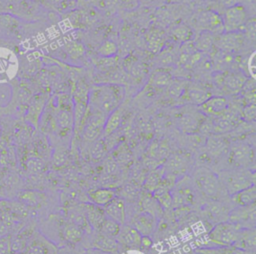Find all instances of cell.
<instances>
[{
  "mask_svg": "<svg viewBox=\"0 0 256 254\" xmlns=\"http://www.w3.org/2000/svg\"><path fill=\"white\" fill-rule=\"evenodd\" d=\"M124 71L134 79H141L148 72L147 65L135 57H127L123 64Z\"/></svg>",
  "mask_w": 256,
  "mask_h": 254,
  "instance_id": "cb8c5ba5",
  "label": "cell"
},
{
  "mask_svg": "<svg viewBox=\"0 0 256 254\" xmlns=\"http://www.w3.org/2000/svg\"><path fill=\"white\" fill-rule=\"evenodd\" d=\"M19 200L27 206H37L44 201V195L35 191H23L19 194Z\"/></svg>",
  "mask_w": 256,
  "mask_h": 254,
  "instance_id": "60d3db41",
  "label": "cell"
},
{
  "mask_svg": "<svg viewBox=\"0 0 256 254\" xmlns=\"http://www.w3.org/2000/svg\"><path fill=\"white\" fill-rule=\"evenodd\" d=\"M0 217H1V213H0Z\"/></svg>",
  "mask_w": 256,
  "mask_h": 254,
  "instance_id": "003e7915",
  "label": "cell"
},
{
  "mask_svg": "<svg viewBox=\"0 0 256 254\" xmlns=\"http://www.w3.org/2000/svg\"><path fill=\"white\" fill-rule=\"evenodd\" d=\"M47 102H48L47 95L42 93L35 94L29 100L25 119L35 128L39 126V121Z\"/></svg>",
  "mask_w": 256,
  "mask_h": 254,
  "instance_id": "7c38bea8",
  "label": "cell"
},
{
  "mask_svg": "<svg viewBox=\"0 0 256 254\" xmlns=\"http://www.w3.org/2000/svg\"><path fill=\"white\" fill-rule=\"evenodd\" d=\"M255 204L249 206H237L228 214V221L243 228H254Z\"/></svg>",
  "mask_w": 256,
  "mask_h": 254,
  "instance_id": "8fae6325",
  "label": "cell"
},
{
  "mask_svg": "<svg viewBox=\"0 0 256 254\" xmlns=\"http://www.w3.org/2000/svg\"><path fill=\"white\" fill-rule=\"evenodd\" d=\"M215 36L209 31H200L196 39L192 42L194 48L201 53L209 52L214 46Z\"/></svg>",
  "mask_w": 256,
  "mask_h": 254,
  "instance_id": "f1b7e54d",
  "label": "cell"
},
{
  "mask_svg": "<svg viewBox=\"0 0 256 254\" xmlns=\"http://www.w3.org/2000/svg\"><path fill=\"white\" fill-rule=\"evenodd\" d=\"M226 147L225 140L220 137L218 134L214 136H210L207 140V149L213 155L220 154Z\"/></svg>",
  "mask_w": 256,
  "mask_h": 254,
  "instance_id": "b9f144b4",
  "label": "cell"
},
{
  "mask_svg": "<svg viewBox=\"0 0 256 254\" xmlns=\"http://www.w3.org/2000/svg\"><path fill=\"white\" fill-rule=\"evenodd\" d=\"M165 42V33L159 28H152L146 34L147 47L153 51L158 52L162 49Z\"/></svg>",
  "mask_w": 256,
  "mask_h": 254,
  "instance_id": "4316f807",
  "label": "cell"
},
{
  "mask_svg": "<svg viewBox=\"0 0 256 254\" xmlns=\"http://www.w3.org/2000/svg\"><path fill=\"white\" fill-rule=\"evenodd\" d=\"M39 11L40 4L33 0H0V13L10 14L20 20H34Z\"/></svg>",
  "mask_w": 256,
  "mask_h": 254,
  "instance_id": "277c9868",
  "label": "cell"
},
{
  "mask_svg": "<svg viewBox=\"0 0 256 254\" xmlns=\"http://www.w3.org/2000/svg\"><path fill=\"white\" fill-rule=\"evenodd\" d=\"M97 52L100 56H102L104 58H110L117 54L118 46L114 41L106 40L101 44V46L98 48Z\"/></svg>",
  "mask_w": 256,
  "mask_h": 254,
  "instance_id": "7bdbcfd3",
  "label": "cell"
},
{
  "mask_svg": "<svg viewBox=\"0 0 256 254\" xmlns=\"http://www.w3.org/2000/svg\"><path fill=\"white\" fill-rule=\"evenodd\" d=\"M83 233H84L83 229L72 222L66 223L64 226V229H63L64 238L72 244L79 242L82 239Z\"/></svg>",
  "mask_w": 256,
  "mask_h": 254,
  "instance_id": "d6a6232c",
  "label": "cell"
},
{
  "mask_svg": "<svg viewBox=\"0 0 256 254\" xmlns=\"http://www.w3.org/2000/svg\"><path fill=\"white\" fill-rule=\"evenodd\" d=\"M16 254H24V253H16Z\"/></svg>",
  "mask_w": 256,
  "mask_h": 254,
  "instance_id": "e7e4bbea",
  "label": "cell"
},
{
  "mask_svg": "<svg viewBox=\"0 0 256 254\" xmlns=\"http://www.w3.org/2000/svg\"><path fill=\"white\" fill-rule=\"evenodd\" d=\"M203 120L196 112H183L177 117L178 128L186 134H192L199 129Z\"/></svg>",
  "mask_w": 256,
  "mask_h": 254,
  "instance_id": "ac0fdd59",
  "label": "cell"
},
{
  "mask_svg": "<svg viewBox=\"0 0 256 254\" xmlns=\"http://www.w3.org/2000/svg\"><path fill=\"white\" fill-rule=\"evenodd\" d=\"M121 224L117 223L116 221L105 217L104 221L102 222L100 229H99V233L105 236H109V237H117L120 230H121Z\"/></svg>",
  "mask_w": 256,
  "mask_h": 254,
  "instance_id": "8d00e7d4",
  "label": "cell"
},
{
  "mask_svg": "<svg viewBox=\"0 0 256 254\" xmlns=\"http://www.w3.org/2000/svg\"><path fill=\"white\" fill-rule=\"evenodd\" d=\"M229 103L224 96H210L205 102L199 106L201 113L210 116H219L226 112Z\"/></svg>",
  "mask_w": 256,
  "mask_h": 254,
  "instance_id": "2e32d148",
  "label": "cell"
},
{
  "mask_svg": "<svg viewBox=\"0 0 256 254\" xmlns=\"http://www.w3.org/2000/svg\"><path fill=\"white\" fill-rule=\"evenodd\" d=\"M44 166V163L41 159L39 158H31L28 162V167L31 171L33 172H38V171H41V169L43 168Z\"/></svg>",
  "mask_w": 256,
  "mask_h": 254,
  "instance_id": "9f6ffc18",
  "label": "cell"
},
{
  "mask_svg": "<svg viewBox=\"0 0 256 254\" xmlns=\"http://www.w3.org/2000/svg\"><path fill=\"white\" fill-rule=\"evenodd\" d=\"M140 1H142L144 3H153V2H155L157 0H138V2H140Z\"/></svg>",
  "mask_w": 256,
  "mask_h": 254,
  "instance_id": "be15d7a7",
  "label": "cell"
},
{
  "mask_svg": "<svg viewBox=\"0 0 256 254\" xmlns=\"http://www.w3.org/2000/svg\"><path fill=\"white\" fill-rule=\"evenodd\" d=\"M205 209L210 217H212L214 220H217L219 222L224 221L223 215L228 216V214H229L226 206L219 201H213V202L208 203L207 206L205 207Z\"/></svg>",
  "mask_w": 256,
  "mask_h": 254,
  "instance_id": "e575fe53",
  "label": "cell"
},
{
  "mask_svg": "<svg viewBox=\"0 0 256 254\" xmlns=\"http://www.w3.org/2000/svg\"><path fill=\"white\" fill-rule=\"evenodd\" d=\"M236 63L235 57L233 56V53L224 52L218 50V52L214 56L213 64L215 65L217 71H227V69L232 68V66Z\"/></svg>",
  "mask_w": 256,
  "mask_h": 254,
  "instance_id": "4dcf8cb0",
  "label": "cell"
},
{
  "mask_svg": "<svg viewBox=\"0 0 256 254\" xmlns=\"http://www.w3.org/2000/svg\"><path fill=\"white\" fill-rule=\"evenodd\" d=\"M94 145L92 146L91 150H90V154H91V158L94 161H99L101 160L104 155H105V148H106V143L102 140H96L95 142H93Z\"/></svg>",
  "mask_w": 256,
  "mask_h": 254,
  "instance_id": "c3c4849f",
  "label": "cell"
},
{
  "mask_svg": "<svg viewBox=\"0 0 256 254\" xmlns=\"http://www.w3.org/2000/svg\"><path fill=\"white\" fill-rule=\"evenodd\" d=\"M220 78L217 82L229 92H238L244 86L247 79L246 76L242 72H229V73H222L218 71Z\"/></svg>",
  "mask_w": 256,
  "mask_h": 254,
  "instance_id": "e0dca14e",
  "label": "cell"
},
{
  "mask_svg": "<svg viewBox=\"0 0 256 254\" xmlns=\"http://www.w3.org/2000/svg\"><path fill=\"white\" fill-rule=\"evenodd\" d=\"M83 206L84 214L89 226L91 227V229L99 231L100 226L106 217L103 207L95 205L93 203H86Z\"/></svg>",
  "mask_w": 256,
  "mask_h": 254,
  "instance_id": "ffe728a7",
  "label": "cell"
},
{
  "mask_svg": "<svg viewBox=\"0 0 256 254\" xmlns=\"http://www.w3.org/2000/svg\"><path fill=\"white\" fill-rule=\"evenodd\" d=\"M172 38L180 43L188 42L193 37V29L186 24H179L171 31Z\"/></svg>",
  "mask_w": 256,
  "mask_h": 254,
  "instance_id": "836d02e7",
  "label": "cell"
},
{
  "mask_svg": "<svg viewBox=\"0 0 256 254\" xmlns=\"http://www.w3.org/2000/svg\"><path fill=\"white\" fill-rule=\"evenodd\" d=\"M194 254H211V253L207 252L205 249H200V250H197Z\"/></svg>",
  "mask_w": 256,
  "mask_h": 254,
  "instance_id": "6125c7cd",
  "label": "cell"
},
{
  "mask_svg": "<svg viewBox=\"0 0 256 254\" xmlns=\"http://www.w3.org/2000/svg\"><path fill=\"white\" fill-rule=\"evenodd\" d=\"M163 171H164L163 168H161V170H160V169H156V170L152 171V172L148 175V177L146 178L145 187H146L150 192H153V191L155 190V188L160 184Z\"/></svg>",
  "mask_w": 256,
  "mask_h": 254,
  "instance_id": "bcb514c9",
  "label": "cell"
},
{
  "mask_svg": "<svg viewBox=\"0 0 256 254\" xmlns=\"http://www.w3.org/2000/svg\"><path fill=\"white\" fill-rule=\"evenodd\" d=\"M105 216L116 221L119 224H124L125 222V204L121 198L114 197L109 203L103 207Z\"/></svg>",
  "mask_w": 256,
  "mask_h": 254,
  "instance_id": "d6986e66",
  "label": "cell"
},
{
  "mask_svg": "<svg viewBox=\"0 0 256 254\" xmlns=\"http://www.w3.org/2000/svg\"><path fill=\"white\" fill-rule=\"evenodd\" d=\"M213 132L221 135L223 133H227L233 130L236 126V118L234 114L227 113V110L222 115L216 116L212 121Z\"/></svg>",
  "mask_w": 256,
  "mask_h": 254,
  "instance_id": "7402d4cb",
  "label": "cell"
},
{
  "mask_svg": "<svg viewBox=\"0 0 256 254\" xmlns=\"http://www.w3.org/2000/svg\"><path fill=\"white\" fill-rule=\"evenodd\" d=\"M186 83L184 80H178V79H172L171 83L168 86V95L172 98H180L182 94L184 93V90L186 88Z\"/></svg>",
  "mask_w": 256,
  "mask_h": 254,
  "instance_id": "f6af8a7d",
  "label": "cell"
},
{
  "mask_svg": "<svg viewBox=\"0 0 256 254\" xmlns=\"http://www.w3.org/2000/svg\"><path fill=\"white\" fill-rule=\"evenodd\" d=\"M223 20V31H240L245 22L247 21V12L245 7L237 3L225 9Z\"/></svg>",
  "mask_w": 256,
  "mask_h": 254,
  "instance_id": "ba28073f",
  "label": "cell"
},
{
  "mask_svg": "<svg viewBox=\"0 0 256 254\" xmlns=\"http://www.w3.org/2000/svg\"><path fill=\"white\" fill-rule=\"evenodd\" d=\"M131 154L129 152V150L127 148H124L123 145L122 146H119V151L116 152V156H115V160L117 161H121V162H124V161H127L129 160Z\"/></svg>",
  "mask_w": 256,
  "mask_h": 254,
  "instance_id": "11a10c76",
  "label": "cell"
},
{
  "mask_svg": "<svg viewBox=\"0 0 256 254\" xmlns=\"http://www.w3.org/2000/svg\"><path fill=\"white\" fill-rule=\"evenodd\" d=\"M0 254H11L10 239L7 236L0 237Z\"/></svg>",
  "mask_w": 256,
  "mask_h": 254,
  "instance_id": "6f0895ef",
  "label": "cell"
},
{
  "mask_svg": "<svg viewBox=\"0 0 256 254\" xmlns=\"http://www.w3.org/2000/svg\"><path fill=\"white\" fill-rule=\"evenodd\" d=\"M241 30H243L242 34L244 35L245 38L254 41L255 40V20L251 19L245 22V24L243 25V27L241 28Z\"/></svg>",
  "mask_w": 256,
  "mask_h": 254,
  "instance_id": "f907efd6",
  "label": "cell"
},
{
  "mask_svg": "<svg viewBox=\"0 0 256 254\" xmlns=\"http://www.w3.org/2000/svg\"><path fill=\"white\" fill-rule=\"evenodd\" d=\"M142 206H143V211L151 213L156 218L158 215H161L162 207L160 206L159 202L153 195H148V194L145 195L142 199Z\"/></svg>",
  "mask_w": 256,
  "mask_h": 254,
  "instance_id": "74e56055",
  "label": "cell"
},
{
  "mask_svg": "<svg viewBox=\"0 0 256 254\" xmlns=\"http://www.w3.org/2000/svg\"><path fill=\"white\" fill-rule=\"evenodd\" d=\"M207 252L211 254H254V252L235 247V246H220L218 248H211V249H205Z\"/></svg>",
  "mask_w": 256,
  "mask_h": 254,
  "instance_id": "ee69618b",
  "label": "cell"
},
{
  "mask_svg": "<svg viewBox=\"0 0 256 254\" xmlns=\"http://www.w3.org/2000/svg\"><path fill=\"white\" fill-rule=\"evenodd\" d=\"M88 90L83 83L79 82L72 93L73 101V133L81 132L82 125L88 111Z\"/></svg>",
  "mask_w": 256,
  "mask_h": 254,
  "instance_id": "8992f818",
  "label": "cell"
},
{
  "mask_svg": "<svg viewBox=\"0 0 256 254\" xmlns=\"http://www.w3.org/2000/svg\"><path fill=\"white\" fill-rule=\"evenodd\" d=\"M156 226L157 218L146 211L136 215L132 221V227L135 228L141 236H150L155 231Z\"/></svg>",
  "mask_w": 256,
  "mask_h": 254,
  "instance_id": "9a60e30c",
  "label": "cell"
},
{
  "mask_svg": "<svg viewBox=\"0 0 256 254\" xmlns=\"http://www.w3.org/2000/svg\"><path fill=\"white\" fill-rule=\"evenodd\" d=\"M231 161L239 168H245L253 162L254 153L249 144L238 143L231 147Z\"/></svg>",
  "mask_w": 256,
  "mask_h": 254,
  "instance_id": "5bb4252c",
  "label": "cell"
},
{
  "mask_svg": "<svg viewBox=\"0 0 256 254\" xmlns=\"http://www.w3.org/2000/svg\"><path fill=\"white\" fill-rule=\"evenodd\" d=\"M93 246L104 253H113L118 250L120 247V243L116 239V237H109L99 233V235L95 238Z\"/></svg>",
  "mask_w": 256,
  "mask_h": 254,
  "instance_id": "484cf974",
  "label": "cell"
},
{
  "mask_svg": "<svg viewBox=\"0 0 256 254\" xmlns=\"http://www.w3.org/2000/svg\"><path fill=\"white\" fill-rule=\"evenodd\" d=\"M64 0H38V3L44 7H49L51 9H62Z\"/></svg>",
  "mask_w": 256,
  "mask_h": 254,
  "instance_id": "816d5d0a",
  "label": "cell"
},
{
  "mask_svg": "<svg viewBox=\"0 0 256 254\" xmlns=\"http://www.w3.org/2000/svg\"><path fill=\"white\" fill-rule=\"evenodd\" d=\"M66 51L71 58L75 59V58L82 56L85 50H84V47L80 43L72 41V42H69L68 45L66 46Z\"/></svg>",
  "mask_w": 256,
  "mask_h": 254,
  "instance_id": "681fc988",
  "label": "cell"
},
{
  "mask_svg": "<svg viewBox=\"0 0 256 254\" xmlns=\"http://www.w3.org/2000/svg\"><path fill=\"white\" fill-rule=\"evenodd\" d=\"M117 237H119L118 242L120 245L122 244L130 248H138L141 246L142 236L132 226H121V230Z\"/></svg>",
  "mask_w": 256,
  "mask_h": 254,
  "instance_id": "44dd1931",
  "label": "cell"
},
{
  "mask_svg": "<svg viewBox=\"0 0 256 254\" xmlns=\"http://www.w3.org/2000/svg\"><path fill=\"white\" fill-rule=\"evenodd\" d=\"M245 37L240 31L222 32L214 39V45L218 50L233 53L241 49L244 45Z\"/></svg>",
  "mask_w": 256,
  "mask_h": 254,
  "instance_id": "30bf717a",
  "label": "cell"
},
{
  "mask_svg": "<svg viewBox=\"0 0 256 254\" xmlns=\"http://www.w3.org/2000/svg\"><path fill=\"white\" fill-rule=\"evenodd\" d=\"M114 197H116L114 191L112 189H107V188H99L90 193V198L92 203L101 207H104Z\"/></svg>",
  "mask_w": 256,
  "mask_h": 254,
  "instance_id": "1f68e13d",
  "label": "cell"
},
{
  "mask_svg": "<svg viewBox=\"0 0 256 254\" xmlns=\"http://www.w3.org/2000/svg\"><path fill=\"white\" fill-rule=\"evenodd\" d=\"M149 158L158 162V160H167L169 156V149L160 143H153L147 151Z\"/></svg>",
  "mask_w": 256,
  "mask_h": 254,
  "instance_id": "ab89813d",
  "label": "cell"
},
{
  "mask_svg": "<svg viewBox=\"0 0 256 254\" xmlns=\"http://www.w3.org/2000/svg\"><path fill=\"white\" fill-rule=\"evenodd\" d=\"M116 167H117V164H116L115 160H112V158H110V160L106 161V163H105V170L109 174L113 173L116 170Z\"/></svg>",
  "mask_w": 256,
  "mask_h": 254,
  "instance_id": "91938a15",
  "label": "cell"
},
{
  "mask_svg": "<svg viewBox=\"0 0 256 254\" xmlns=\"http://www.w3.org/2000/svg\"><path fill=\"white\" fill-rule=\"evenodd\" d=\"M21 20L10 14L0 13V31L6 34L15 35L18 32Z\"/></svg>",
  "mask_w": 256,
  "mask_h": 254,
  "instance_id": "f546056e",
  "label": "cell"
},
{
  "mask_svg": "<svg viewBox=\"0 0 256 254\" xmlns=\"http://www.w3.org/2000/svg\"><path fill=\"white\" fill-rule=\"evenodd\" d=\"M125 88L121 84L100 83L88 90V105L105 115H109L124 98Z\"/></svg>",
  "mask_w": 256,
  "mask_h": 254,
  "instance_id": "6da1fadb",
  "label": "cell"
},
{
  "mask_svg": "<svg viewBox=\"0 0 256 254\" xmlns=\"http://www.w3.org/2000/svg\"><path fill=\"white\" fill-rule=\"evenodd\" d=\"M24 254H57L56 247L41 234H35L26 243Z\"/></svg>",
  "mask_w": 256,
  "mask_h": 254,
  "instance_id": "4fadbf2b",
  "label": "cell"
},
{
  "mask_svg": "<svg viewBox=\"0 0 256 254\" xmlns=\"http://www.w3.org/2000/svg\"><path fill=\"white\" fill-rule=\"evenodd\" d=\"M256 116V108L254 103H250L243 109V117L247 121H252L255 119Z\"/></svg>",
  "mask_w": 256,
  "mask_h": 254,
  "instance_id": "f5cc1de1",
  "label": "cell"
},
{
  "mask_svg": "<svg viewBox=\"0 0 256 254\" xmlns=\"http://www.w3.org/2000/svg\"><path fill=\"white\" fill-rule=\"evenodd\" d=\"M107 115L90 107L88 105V111L84 123L81 129V135L86 142H95L103 134Z\"/></svg>",
  "mask_w": 256,
  "mask_h": 254,
  "instance_id": "5b68a950",
  "label": "cell"
},
{
  "mask_svg": "<svg viewBox=\"0 0 256 254\" xmlns=\"http://www.w3.org/2000/svg\"><path fill=\"white\" fill-rule=\"evenodd\" d=\"M33 1H35V2H38V0H33Z\"/></svg>",
  "mask_w": 256,
  "mask_h": 254,
  "instance_id": "03108f58",
  "label": "cell"
},
{
  "mask_svg": "<svg viewBox=\"0 0 256 254\" xmlns=\"http://www.w3.org/2000/svg\"><path fill=\"white\" fill-rule=\"evenodd\" d=\"M172 79V75L168 71L160 69L152 74L150 78V83L157 87H166L169 86Z\"/></svg>",
  "mask_w": 256,
  "mask_h": 254,
  "instance_id": "f35d334b",
  "label": "cell"
},
{
  "mask_svg": "<svg viewBox=\"0 0 256 254\" xmlns=\"http://www.w3.org/2000/svg\"><path fill=\"white\" fill-rule=\"evenodd\" d=\"M193 25L200 31L216 32L219 29L223 30L222 17L213 10H204L197 13L192 19Z\"/></svg>",
  "mask_w": 256,
  "mask_h": 254,
  "instance_id": "9c48e42d",
  "label": "cell"
},
{
  "mask_svg": "<svg viewBox=\"0 0 256 254\" xmlns=\"http://www.w3.org/2000/svg\"><path fill=\"white\" fill-rule=\"evenodd\" d=\"M188 165V160L184 155L180 154H175L172 155L171 157L167 158V168L168 171L176 174L180 171H183Z\"/></svg>",
  "mask_w": 256,
  "mask_h": 254,
  "instance_id": "d590c367",
  "label": "cell"
},
{
  "mask_svg": "<svg viewBox=\"0 0 256 254\" xmlns=\"http://www.w3.org/2000/svg\"><path fill=\"white\" fill-rule=\"evenodd\" d=\"M211 96L210 92L199 86H186L184 93L181 97H184V99L191 103L200 106L203 102H205L209 97Z\"/></svg>",
  "mask_w": 256,
  "mask_h": 254,
  "instance_id": "603a6c76",
  "label": "cell"
},
{
  "mask_svg": "<svg viewBox=\"0 0 256 254\" xmlns=\"http://www.w3.org/2000/svg\"><path fill=\"white\" fill-rule=\"evenodd\" d=\"M221 4H222V6H224L225 8H228V7H231V6H233V5H235V4H237L238 3V0H218Z\"/></svg>",
  "mask_w": 256,
  "mask_h": 254,
  "instance_id": "94428289",
  "label": "cell"
},
{
  "mask_svg": "<svg viewBox=\"0 0 256 254\" xmlns=\"http://www.w3.org/2000/svg\"><path fill=\"white\" fill-rule=\"evenodd\" d=\"M194 181L198 189L207 197L215 198L220 192L221 182L219 177L211 170L199 168L194 172Z\"/></svg>",
  "mask_w": 256,
  "mask_h": 254,
  "instance_id": "52a82bcc",
  "label": "cell"
},
{
  "mask_svg": "<svg viewBox=\"0 0 256 254\" xmlns=\"http://www.w3.org/2000/svg\"><path fill=\"white\" fill-rule=\"evenodd\" d=\"M95 5L104 11L113 12L121 9V0H93Z\"/></svg>",
  "mask_w": 256,
  "mask_h": 254,
  "instance_id": "7dc6e473",
  "label": "cell"
},
{
  "mask_svg": "<svg viewBox=\"0 0 256 254\" xmlns=\"http://www.w3.org/2000/svg\"><path fill=\"white\" fill-rule=\"evenodd\" d=\"M123 193H124L125 197H127V198H134L137 195V189H135L131 185H126L123 188Z\"/></svg>",
  "mask_w": 256,
  "mask_h": 254,
  "instance_id": "680465c9",
  "label": "cell"
},
{
  "mask_svg": "<svg viewBox=\"0 0 256 254\" xmlns=\"http://www.w3.org/2000/svg\"><path fill=\"white\" fill-rule=\"evenodd\" d=\"M174 61V57H173V54L171 53L170 50H166V51H162L160 53V56H159V62L161 63V65H164V66H167V65H170L172 64Z\"/></svg>",
  "mask_w": 256,
  "mask_h": 254,
  "instance_id": "db71d44e",
  "label": "cell"
},
{
  "mask_svg": "<svg viewBox=\"0 0 256 254\" xmlns=\"http://www.w3.org/2000/svg\"><path fill=\"white\" fill-rule=\"evenodd\" d=\"M122 119H123V109L119 106L107 116L104 129H103V136L106 137L116 132L122 123Z\"/></svg>",
  "mask_w": 256,
  "mask_h": 254,
  "instance_id": "d4e9b609",
  "label": "cell"
},
{
  "mask_svg": "<svg viewBox=\"0 0 256 254\" xmlns=\"http://www.w3.org/2000/svg\"><path fill=\"white\" fill-rule=\"evenodd\" d=\"M232 201L237 206H249L255 204L256 200V188L255 185L243 189L231 196Z\"/></svg>",
  "mask_w": 256,
  "mask_h": 254,
  "instance_id": "83f0119b",
  "label": "cell"
},
{
  "mask_svg": "<svg viewBox=\"0 0 256 254\" xmlns=\"http://www.w3.org/2000/svg\"><path fill=\"white\" fill-rule=\"evenodd\" d=\"M219 180L230 196L255 185L254 171L244 168L225 171L222 173Z\"/></svg>",
  "mask_w": 256,
  "mask_h": 254,
  "instance_id": "3957f363",
  "label": "cell"
},
{
  "mask_svg": "<svg viewBox=\"0 0 256 254\" xmlns=\"http://www.w3.org/2000/svg\"><path fill=\"white\" fill-rule=\"evenodd\" d=\"M245 229L246 228L229 221H223L217 223L212 228L208 234V237L210 241L218 246H236V244L240 241Z\"/></svg>",
  "mask_w": 256,
  "mask_h": 254,
  "instance_id": "7a4b0ae2",
  "label": "cell"
}]
</instances>
